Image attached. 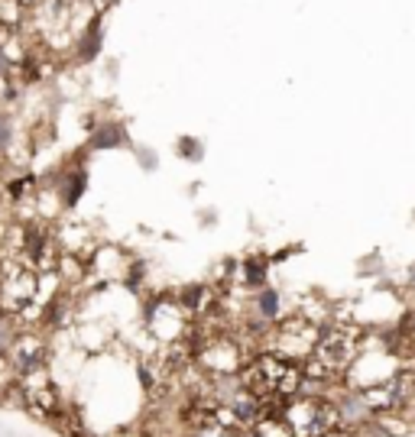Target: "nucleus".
<instances>
[{
	"label": "nucleus",
	"mask_w": 415,
	"mask_h": 437,
	"mask_svg": "<svg viewBox=\"0 0 415 437\" xmlns=\"http://www.w3.org/2000/svg\"><path fill=\"white\" fill-rule=\"evenodd\" d=\"M363 337H367V327H360L357 321H328V324H321L311 356L321 360L344 382V372L350 370V363L363 350Z\"/></svg>",
	"instance_id": "nucleus-1"
},
{
	"label": "nucleus",
	"mask_w": 415,
	"mask_h": 437,
	"mask_svg": "<svg viewBox=\"0 0 415 437\" xmlns=\"http://www.w3.org/2000/svg\"><path fill=\"white\" fill-rule=\"evenodd\" d=\"M283 421L292 428L295 437H328L334 431H344L340 411L328 395H295L285 402Z\"/></svg>",
	"instance_id": "nucleus-2"
},
{
	"label": "nucleus",
	"mask_w": 415,
	"mask_h": 437,
	"mask_svg": "<svg viewBox=\"0 0 415 437\" xmlns=\"http://www.w3.org/2000/svg\"><path fill=\"white\" fill-rule=\"evenodd\" d=\"M318 324H311L305 315L289 311L273 324L269 337H266V350L276 356H283L289 363H302L305 356H311L315 340H318Z\"/></svg>",
	"instance_id": "nucleus-3"
},
{
	"label": "nucleus",
	"mask_w": 415,
	"mask_h": 437,
	"mask_svg": "<svg viewBox=\"0 0 415 437\" xmlns=\"http://www.w3.org/2000/svg\"><path fill=\"white\" fill-rule=\"evenodd\" d=\"M253 353H246V347L237 340V334H221V337H211L205 347L195 350V363H198L201 372L208 376H237L244 370V363L250 360Z\"/></svg>",
	"instance_id": "nucleus-4"
},
{
	"label": "nucleus",
	"mask_w": 415,
	"mask_h": 437,
	"mask_svg": "<svg viewBox=\"0 0 415 437\" xmlns=\"http://www.w3.org/2000/svg\"><path fill=\"white\" fill-rule=\"evenodd\" d=\"M7 363L13 376H26V372L46 370L52 363V337L39 327H23L13 344L7 347Z\"/></svg>",
	"instance_id": "nucleus-5"
},
{
	"label": "nucleus",
	"mask_w": 415,
	"mask_h": 437,
	"mask_svg": "<svg viewBox=\"0 0 415 437\" xmlns=\"http://www.w3.org/2000/svg\"><path fill=\"white\" fill-rule=\"evenodd\" d=\"M85 191H88V166L75 159V162H68V166L58 172L56 195H58L62 211H75L78 201L85 198Z\"/></svg>",
	"instance_id": "nucleus-6"
},
{
	"label": "nucleus",
	"mask_w": 415,
	"mask_h": 437,
	"mask_svg": "<svg viewBox=\"0 0 415 437\" xmlns=\"http://www.w3.org/2000/svg\"><path fill=\"white\" fill-rule=\"evenodd\" d=\"M104 52V13H88L85 26L78 29V39H75V62L81 65H91L97 62Z\"/></svg>",
	"instance_id": "nucleus-7"
},
{
	"label": "nucleus",
	"mask_w": 415,
	"mask_h": 437,
	"mask_svg": "<svg viewBox=\"0 0 415 437\" xmlns=\"http://www.w3.org/2000/svg\"><path fill=\"white\" fill-rule=\"evenodd\" d=\"M269 269H273V262L269 256H244V260H237V289L240 292H260L269 285Z\"/></svg>",
	"instance_id": "nucleus-8"
},
{
	"label": "nucleus",
	"mask_w": 415,
	"mask_h": 437,
	"mask_svg": "<svg viewBox=\"0 0 415 437\" xmlns=\"http://www.w3.org/2000/svg\"><path fill=\"white\" fill-rule=\"evenodd\" d=\"M130 133L127 127L117 120H104V123H95L88 130V149L91 152H107V149H130Z\"/></svg>",
	"instance_id": "nucleus-9"
},
{
	"label": "nucleus",
	"mask_w": 415,
	"mask_h": 437,
	"mask_svg": "<svg viewBox=\"0 0 415 437\" xmlns=\"http://www.w3.org/2000/svg\"><path fill=\"white\" fill-rule=\"evenodd\" d=\"M250 315L266 321V324H276L279 317L285 315L283 308V292L276 289V285H266V289L253 292V301H250Z\"/></svg>",
	"instance_id": "nucleus-10"
},
{
	"label": "nucleus",
	"mask_w": 415,
	"mask_h": 437,
	"mask_svg": "<svg viewBox=\"0 0 415 437\" xmlns=\"http://www.w3.org/2000/svg\"><path fill=\"white\" fill-rule=\"evenodd\" d=\"M17 140H19L17 117H13V111H10V107H0V159L10 156V149L17 146Z\"/></svg>",
	"instance_id": "nucleus-11"
},
{
	"label": "nucleus",
	"mask_w": 415,
	"mask_h": 437,
	"mask_svg": "<svg viewBox=\"0 0 415 437\" xmlns=\"http://www.w3.org/2000/svg\"><path fill=\"white\" fill-rule=\"evenodd\" d=\"M250 437H295V434L283 421V415H269V418H263L253 431H250Z\"/></svg>",
	"instance_id": "nucleus-12"
},
{
	"label": "nucleus",
	"mask_w": 415,
	"mask_h": 437,
	"mask_svg": "<svg viewBox=\"0 0 415 437\" xmlns=\"http://www.w3.org/2000/svg\"><path fill=\"white\" fill-rule=\"evenodd\" d=\"M175 152H179L185 162H201V159H205V143L195 140V136H179Z\"/></svg>",
	"instance_id": "nucleus-13"
},
{
	"label": "nucleus",
	"mask_w": 415,
	"mask_h": 437,
	"mask_svg": "<svg viewBox=\"0 0 415 437\" xmlns=\"http://www.w3.org/2000/svg\"><path fill=\"white\" fill-rule=\"evenodd\" d=\"M246 431L240 428H230V424H208V428H198V431H185L179 437H244Z\"/></svg>",
	"instance_id": "nucleus-14"
},
{
	"label": "nucleus",
	"mask_w": 415,
	"mask_h": 437,
	"mask_svg": "<svg viewBox=\"0 0 415 437\" xmlns=\"http://www.w3.org/2000/svg\"><path fill=\"white\" fill-rule=\"evenodd\" d=\"M136 162H140L146 172H156L159 168V159H156V152H152L150 146H143V149H136Z\"/></svg>",
	"instance_id": "nucleus-15"
},
{
	"label": "nucleus",
	"mask_w": 415,
	"mask_h": 437,
	"mask_svg": "<svg viewBox=\"0 0 415 437\" xmlns=\"http://www.w3.org/2000/svg\"><path fill=\"white\" fill-rule=\"evenodd\" d=\"M58 3H62V7L68 10V7H75V3H85V0H58Z\"/></svg>",
	"instance_id": "nucleus-16"
},
{
	"label": "nucleus",
	"mask_w": 415,
	"mask_h": 437,
	"mask_svg": "<svg viewBox=\"0 0 415 437\" xmlns=\"http://www.w3.org/2000/svg\"><path fill=\"white\" fill-rule=\"evenodd\" d=\"M244 437H250V431H246V434H244Z\"/></svg>",
	"instance_id": "nucleus-17"
},
{
	"label": "nucleus",
	"mask_w": 415,
	"mask_h": 437,
	"mask_svg": "<svg viewBox=\"0 0 415 437\" xmlns=\"http://www.w3.org/2000/svg\"><path fill=\"white\" fill-rule=\"evenodd\" d=\"M412 223H415V214H412Z\"/></svg>",
	"instance_id": "nucleus-18"
}]
</instances>
